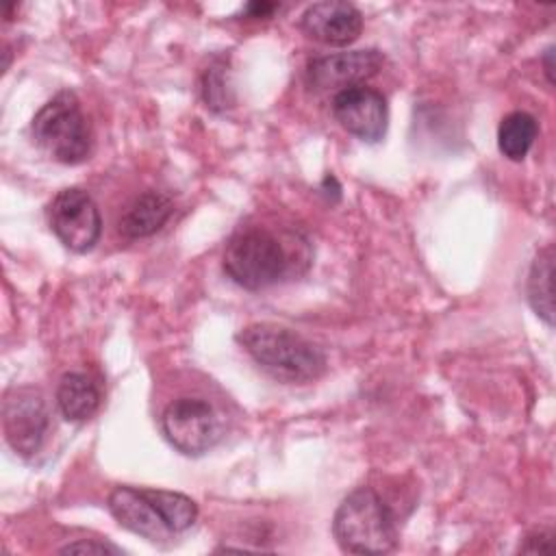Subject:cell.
Listing matches in <instances>:
<instances>
[{"instance_id": "cell-10", "label": "cell", "mask_w": 556, "mask_h": 556, "mask_svg": "<svg viewBox=\"0 0 556 556\" xmlns=\"http://www.w3.org/2000/svg\"><path fill=\"white\" fill-rule=\"evenodd\" d=\"M300 28L324 46H350L363 30V13L343 0H324L311 4L300 20Z\"/></svg>"}, {"instance_id": "cell-5", "label": "cell", "mask_w": 556, "mask_h": 556, "mask_svg": "<svg viewBox=\"0 0 556 556\" xmlns=\"http://www.w3.org/2000/svg\"><path fill=\"white\" fill-rule=\"evenodd\" d=\"M161 430L167 443L180 454L202 456L224 437V419L208 400L182 395L165 406Z\"/></svg>"}, {"instance_id": "cell-17", "label": "cell", "mask_w": 556, "mask_h": 556, "mask_svg": "<svg viewBox=\"0 0 556 556\" xmlns=\"http://www.w3.org/2000/svg\"><path fill=\"white\" fill-rule=\"evenodd\" d=\"M202 100L211 111H226L232 106V87L228 80V70L222 61L211 63L202 74Z\"/></svg>"}, {"instance_id": "cell-14", "label": "cell", "mask_w": 556, "mask_h": 556, "mask_svg": "<svg viewBox=\"0 0 556 556\" xmlns=\"http://www.w3.org/2000/svg\"><path fill=\"white\" fill-rule=\"evenodd\" d=\"M552 282H554V248L545 245L539 250L530 265L528 274V302L532 311L547 324H554V295H552Z\"/></svg>"}, {"instance_id": "cell-18", "label": "cell", "mask_w": 556, "mask_h": 556, "mask_svg": "<svg viewBox=\"0 0 556 556\" xmlns=\"http://www.w3.org/2000/svg\"><path fill=\"white\" fill-rule=\"evenodd\" d=\"M61 554H122V549L113 543H102V541H87V539H80V541H74V543H67L59 549Z\"/></svg>"}, {"instance_id": "cell-3", "label": "cell", "mask_w": 556, "mask_h": 556, "mask_svg": "<svg viewBox=\"0 0 556 556\" xmlns=\"http://www.w3.org/2000/svg\"><path fill=\"white\" fill-rule=\"evenodd\" d=\"M332 534L350 554H387L397 545L395 517L371 486H358L341 500L332 517Z\"/></svg>"}, {"instance_id": "cell-2", "label": "cell", "mask_w": 556, "mask_h": 556, "mask_svg": "<svg viewBox=\"0 0 556 556\" xmlns=\"http://www.w3.org/2000/svg\"><path fill=\"white\" fill-rule=\"evenodd\" d=\"M237 341L271 378L285 384H304L326 371V354L291 328L258 321L245 326Z\"/></svg>"}, {"instance_id": "cell-11", "label": "cell", "mask_w": 556, "mask_h": 556, "mask_svg": "<svg viewBox=\"0 0 556 556\" xmlns=\"http://www.w3.org/2000/svg\"><path fill=\"white\" fill-rule=\"evenodd\" d=\"M106 506L122 528L148 539L150 543H165L176 536L161 519L146 489L126 486V484L115 486L109 493Z\"/></svg>"}, {"instance_id": "cell-19", "label": "cell", "mask_w": 556, "mask_h": 556, "mask_svg": "<svg viewBox=\"0 0 556 556\" xmlns=\"http://www.w3.org/2000/svg\"><path fill=\"white\" fill-rule=\"evenodd\" d=\"M549 549H552V532L549 530H534L519 545V552H526V554H543Z\"/></svg>"}, {"instance_id": "cell-16", "label": "cell", "mask_w": 556, "mask_h": 556, "mask_svg": "<svg viewBox=\"0 0 556 556\" xmlns=\"http://www.w3.org/2000/svg\"><path fill=\"white\" fill-rule=\"evenodd\" d=\"M146 493L152 500V504L159 510L165 526L174 534H180L195 523L198 504L189 495L176 493V491H163V489H146Z\"/></svg>"}, {"instance_id": "cell-15", "label": "cell", "mask_w": 556, "mask_h": 556, "mask_svg": "<svg viewBox=\"0 0 556 556\" xmlns=\"http://www.w3.org/2000/svg\"><path fill=\"white\" fill-rule=\"evenodd\" d=\"M539 135L534 115L526 111L508 113L497 126V148L510 161H523Z\"/></svg>"}, {"instance_id": "cell-1", "label": "cell", "mask_w": 556, "mask_h": 556, "mask_svg": "<svg viewBox=\"0 0 556 556\" xmlns=\"http://www.w3.org/2000/svg\"><path fill=\"white\" fill-rule=\"evenodd\" d=\"M295 237L300 235L289 230L280 235L267 226H241L226 241L222 267L241 289L261 291L274 287L298 274L295 265L300 261L308 265V258H300L287 245Z\"/></svg>"}, {"instance_id": "cell-21", "label": "cell", "mask_w": 556, "mask_h": 556, "mask_svg": "<svg viewBox=\"0 0 556 556\" xmlns=\"http://www.w3.org/2000/svg\"><path fill=\"white\" fill-rule=\"evenodd\" d=\"M552 50L554 48H547V52H545V76H547L549 83H552V61H549L552 59Z\"/></svg>"}, {"instance_id": "cell-6", "label": "cell", "mask_w": 556, "mask_h": 556, "mask_svg": "<svg viewBox=\"0 0 556 556\" xmlns=\"http://www.w3.org/2000/svg\"><path fill=\"white\" fill-rule=\"evenodd\" d=\"M48 224L56 239L76 254L96 248L102 235V217L93 198L80 187L61 189L48 206Z\"/></svg>"}, {"instance_id": "cell-8", "label": "cell", "mask_w": 556, "mask_h": 556, "mask_svg": "<svg viewBox=\"0 0 556 556\" xmlns=\"http://www.w3.org/2000/svg\"><path fill=\"white\" fill-rule=\"evenodd\" d=\"M332 115L343 130L365 143H378L387 135L389 109L380 91L354 85L332 96Z\"/></svg>"}, {"instance_id": "cell-7", "label": "cell", "mask_w": 556, "mask_h": 556, "mask_svg": "<svg viewBox=\"0 0 556 556\" xmlns=\"http://www.w3.org/2000/svg\"><path fill=\"white\" fill-rule=\"evenodd\" d=\"M50 415L43 395L35 389H13L4 395L2 430L13 452L30 458L43 445Z\"/></svg>"}, {"instance_id": "cell-4", "label": "cell", "mask_w": 556, "mask_h": 556, "mask_svg": "<svg viewBox=\"0 0 556 556\" xmlns=\"http://www.w3.org/2000/svg\"><path fill=\"white\" fill-rule=\"evenodd\" d=\"M30 132L39 150L63 165H78L89 159L93 139L89 122L74 91L52 96L33 117Z\"/></svg>"}, {"instance_id": "cell-9", "label": "cell", "mask_w": 556, "mask_h": 556, "mask_svg": "<svg viewBox=\"0 0 556 556\" xmlns=\"http://www.w3.org/2000/svg\"><path fill=\"white\" fill-rule=\"evenodd\" d=\"M384 63L382 52L367 48V50H348L315 56L306 63V85L315 91H341L345 87L365 85L367 78L376 76Z\"/></svg>"}, {"instance_id": "cell-20", "label": "cell", "mask_w": 556, "mask_h": 556, "mask_svg": "<svg viewBox=\"0 0 556 556\" xmlns=\"http://www.w3.org/2000/svg\"><path fill=\"white\" fill-rule=\"evenodd\" d=\"M276 9H278L276 2H250V4H245L243 13H245L248 17L258 20V17H269Z\"/></svg>"}, {"instance_id": "cell-12", "label": "cell", "mask_w": 556, "mask_h": 556, "mask_svg": "<svg viewBox=\"0 0 556 556\" xmlns=\"http://www.w3.org/2000/svg\"><path fill=\"white\" fill-rule=\"evenodd\" d=\"M172 213L174 202L169 195L156 189H146L126 206L117 222V230L126 239H143L159 232Z\"/></svg>"}, {"instance_id": "cell-13", "label": "cell", "mask_w": 556, "mask_h": 556, "mask_svg": "<svg viewBox=\"0 0 556 556\" xmlns=\"http://www.w3.org/2000/svg\"><path fill=\"white\" fill-rule=\"evenodd\" d=\"M102 393L98 382L85 371H67L56 387V406L67 421L80 424L96 415Z\"/></svg>"}]
</instances>
